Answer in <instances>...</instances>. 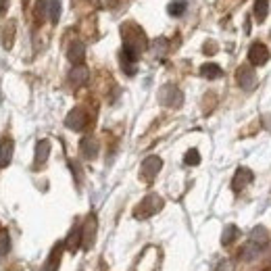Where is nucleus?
I'll return each mask as SVG.
<instances>
[{"mask_svg":"<svg viewBox=\"0 0 271 271\" xmlns=\"http://www.w3.org/2000/svg\"><path fill=\"white\" fill-rule=\"evenodd\" d=\"M248 240L253 244H257V246H265L267 242H269V234H267V230L265 227H261V225H257L253 232H251V236H248Z\"/></svg>","mask_w":271,"mask_h":271,"instance_id":"17","label":"nucleus"},{"mask_svg":"<svg viewBox=\"0 0 271 271\" xmlns=\"http://www.w3.org/2000/svg\"><path fill=\"white\" fill-rule=\"evenodd\" d=\"M248 61H251L253 65H257V67L265 65V63L269 61V50H267V46L261 44V42H255V44L248 48Z\"/></svg>","mask_w":271,"mask_h":271,"instance_id":"10","label":"nucleus"},{"mask_svg":"<svg viewBox=\"0 0 271 271\" xmlns=\"http://www.w3.org/2000/svg\"><path fill=\"white\" fill-rule=\"evenodd\" d=\"M236 77H238L240 88L246 90V92H251V90L257 86V73H255L253 67H248V65H242V67H240Z\"/></svg>","mask_w":271,"mask_h":271,"instance_id":"9","label":"nucleus"},{"mask_svg":"<svg viewBox=\"0 0 271 271\" xmlns=\"http://www.w3.org/2000/svg\"><path fill=\"white\" fill-rule=\"evenodd\" d=\"M86 123H88V115H86L84 109H73V111H69V115L65 117V126H67L69 130H73V132H81V130L86 128Z\"/></svg>","mask_w":271,"mask_h":271,"instance_id":"6","label":"nucleus"},{"mask_svg":"<svg viewBox=\"0 0 271 271\" xmlns=\"http://www.w3.org/2000/svg\"><path fill=\"white\" fill-rule=\"evenodd\" d=\"M46 17H48L52 23H56V21H58V17H61V3H58V0H48Z\"/></svg>","mask_w":271,"mask_h":271,"instance_id":"20","label":"nucleus"},{"mask_svg":"<svg viewBox=\"0 0 271 271\" xmlns=\"http://www.w3.org/2000/svg\"><path fill=\"white\" fill-rule=\"evenodd\" d=\"M48 155H50V142H48V140H38L34 165H36V167H42V165L48 161Z\"/></svg>","mask_w":271,"mask_h":271,"instance_id":"15","label":"nucleus"},{"mask_svg":"<svg viewBox=\"0 0 271 271\" xmlns=\"http://www.w3.org/2000/svg\"><path fill=\"white\" fill-rule=\"evenodd\" d=\"M263 126H265V130L271 132V115H263Z\"/></svg>","mask_w":271,"mask_h":271,"instance_id":"28","label":"nucleus"},{"mask_svg":"<svg viewBox=\"0 0 271 271\" xmlns=\"http://www.w3.org/2000/svg\"><path fill=\"white\" fill-rule=\"evenodd\" d=\"M13 153H15V142L11 136H3L0 138V169H5L11 165L13 161Z\"/></svg>","mask_w":271,"mask_h":271,"instance_id":"7","label":"nucleus"},{"mask_svg":"<svg viewBox=\"0 0 271 271\" xmlns=\"http://www.w3.org/2000/svg\"><path fill=\"white\" fill-rule=\"evenodd\" d=\"M63 251H65V242H56L40 271H58V267H61V259H63Z\"/></svg>","mask_w":271,"mask_h":271,"instance_id":"5","label":"nucleus"},{"mask_svg":"<svg viewBox=\"0 0 271 271\" xmlns=\"http://www.w3.org/2000/svg\"><path fill=\"white\" fill-rule=\"evenodd\" d=\"M121 34H123V50H121V69L128 73V75H134L136 73V63H138V56L144 52V48L148 46L146 42V36L144 32L134 25V23H128L121 27Z\"/></svg>","mask_w":271,"mask_h":271,"instance_id":"1","label":"nucleus"},{"mask_svg":"<svg viewBox=\"0 0 271 271\" xmlns=\"http://www.w3.org/2000/svg\"><path fill=\"white\" fill-rule=\"evenodd\" d=\"M163 198L159 196V194H148V196H144L142 200H140V204L134 209V217L136 219H148V217H153V215H157L159 211L163 209Z\"/></svg>","mask_w":271,"mask_h":271,"instance_id":"2","label":"nucleus"},{"mask_svg":"<svg viewBox=\"0 0 271 271\" xmlns=\"http://www.w3.org/2000/svg\"><path fill=\"white\" fill-rule=\"evenodd\" d=\"M153 50H155V54H157V56H163V54L167 52V40H165V38H159V40H155V44H153Z\"/></svg>","mask_w":271,"mask_h":271,"instance_id":"26","label":"nucleus"},{"mask_svg":"<svg viewBox=\"0 0 271 271\" xmlns=\"http://www.w3.org/2000/svg\"><path fill=\"white\" fill-rule=\"evenodd\" d=\"M267 13H269V0H257L255 3V17L257 21H265L267 19Z\"/></svg>","mask_w":271,"mask_h":271,"instance_id":"21","label":"nucleus"},{"mask_svg":"<svg viewBox=\"0 0 271 271\" xmlns=\"http://www.w3.org/2000/svg\"><path fill=\"white\" fill-rule=\"evenodd\" d=\"M84 56H86V46H84V42H79V40H73V42L69 44L67 58H69V61H71L73 65H81Z\"/></svg>","mask_w":271,"mask_h":271,"instance_id":"12","label":"nucleus"},{"mask_svg":"<svg viewBox=\"0 0 271 271\" xmlns=\"http://www.w3.org/2000/svg\"><path fill=\"white\" fill-rule=\"evenodd\" d=\"M159 102L163 107H169V109H177V107H182L184 105V94H182V90H179L177 86L173 84H167L159 90Z\"/></svg>","mask_w":271,"mask_h":271,"instance_id":"3","label":"nucleus"},{"mask_svg":"<svg viewBox=\"0 0 271 271\" xmlns=\"http://www.w3.org/2000/svg\"><path fill=\"white\" fill-rule=\"evenodd\" d=\"M200 75L206 77V79H219L223 75V71H221V67L217 63H204L200 67Z\"/></svg>","mask_w":271,"mask_h":271,"instance_id":"18","label":"nucleus"},{"mask_svg":"<svg viewBox=\"0 0 271 271\" xmlns=\"http://www.w3.org/2000/svg\"><path fill=\"white\" fill-rule=\"evenodd\" d=\"M238 236H240V230H238L236 225H232V223L225 225V230H223V234H221V244H223V246H230Z\"/></svg>","mask_w":271,"mask_h":271,"instance_id":"19","label":"nucleus"},{"mask_svg":"<svg viewBox=\"0 0 271 271\" xmlns=\"http://www.w3.org/2000/svg\"><path fill=\"white\" fill-rule=\"evenodd\" d=\"M84 242V234H81V225H73V230L69 232L67 240H65V248L71 253H77V248Z\"/></svg>","mask_w":271,"mask_h":271,"instance_id":"13","label":"nucleus"},{"mask_svg":"<svg viewBox=\"0 0 271 271\" xmlns=\"http://www.w3.org/2000/svg\"><path fill=\"white\" fill-rule=\"evenodd\" d=\"M79 150H81V155L86 159H96V155H98V142L92 136H86L79 142Z\"/></svg>","mask_w":271,"mask_h":271,"instance_id":"14","label":"nucleus"},{"mask_svg":"<svg viewBox=\"0 0 271 271\" xmlns=\"http://www.w3.org/2000/svg\"><path fill=\"white\" fill-rule=\"evenodd\" d=\"M253 182V171L246 169V167H240L232 179V190L234 192H240V190H244L248 184Z\"/></svg>","mask_w":271,"mask_h":271,"instance_id":"11","label":"nucleus"},{"mask_svg":"<svg viewBox=\"0 0 271 271\" xmlns=\"http://www.w3.org/2000/svg\"><path fill=\"white\" fill-rule=\"evenodd\" d=\"M184 163L188 165V167H194V165H198L200 163V153L196 148H190L188 153H186V157H184Z\"/></svg>","mask_w":271,"mask_h":271,"instance_id":"24","label":"nucleus"},{"mask_svg":"<svg viewBox=\"0 0 271 271\" xmlns=\"http://www.w3.org/2000/svg\"><path fill=\"white\" fill-rule=\"evenodd\" d=\"M167 11H169L171 17H182V15L186 13V3H184V0H175V3L169 5Z\"/></svg>","mask_w":271,"mask_h":271,"instance_id":"23","label":"nucleus"},{"mask_svg":"<svg viewBox=\"0 0 271 271\" xmlns=\"http://www.w3.org/2000/svg\"><path fill=\"white\" fill-rule=\"evenodd\" d=\"M161 167H163V161H161V157L153 155V157H146V159L142 161L140 173H142V177L146 179V182H153V179L157 177V173L161 171Z\"/></svg>","mask_w":271,"mask_h":271,"instance_id":"4","label":"nucleus"},{"mask_svg":"<svg viewBox=\"0 0 271 271\" xmlns=\"http://www.w3.org/2000/svg\"><path fill=\"white\" fill-rule=\"evenodd\" d=\"M81 234H84V242L81 246L84 248H92L94 240H96V217L94 215H88L84 225H81Z\"/></svg>","mask_w":271,"mask_h":271,"instance_id":"8","label":"nucleus"},{"mask_svg":"<svg viewBox=\"0 0 271 271\" xmlns=\"http://www.w3.org/2000/svg\"><path fill=\"white\" fill-rule=\"evenodd\" d=\"M261 253V246H257V244H253V242H248V246L244 248V253H242V257H244V261H251V259H255L257 255Z\"/></svg>","mask_w":271,"mask_h":271,"instance_id":"25","label":"nucleus"},{"mask_svg":"<svg viewBox=\"0 0 271 271\" xmlns=\"http://www.w3.org/2000/svg\"><path fill=\"white\" fill-rule=\"evenodd\" d=\"M9 11V0H0V17Z\"/></svg>","mask_w":271,"mask_h":271,"instance_id":"27","label":"nucleus"},{"mask_svg":"<svg viewBox=\"0 0 271 271\" xmlns=\"http://www.w3.org/2000/svg\"><path fill=\"white\" fill-rule=\"evenodd\" d=\"M9 251H11V236L7 230H0V257L9 255Z\"/></svg>","mask_w":271,"mask_h":271,"instance_id":"22","label":"nucleus"},{"mask_svg":"<svg viewBox=\"0 0 271 271\" xmlns=\"http://www.w3.org/2000/svg\"><path fill=\"white\" fill-rule=\"evenodd\" d=\"M88 77H90V73H88V69H86L84 65H75V67L71 69V73H69V81H71L75 88L84 86V84L88 81Z\"/></svg>","mask_w":271,"mask_h":271,"instance_id":"16","label":"nucleus"}]
</instances>
